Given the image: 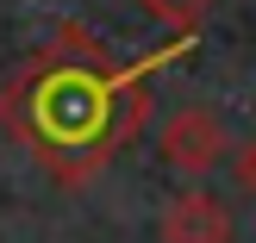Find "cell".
<instances>
[{
  "label": "cell",
  "instance_id": "6da1fadb",
  "mask_svg": "<svg viewBox=\"0 0 256 243\" xmlns=\"http://www.w3.org/2000/svg\"><path fill=\"white\" fill-rule=\"evenodd\" d=\"M194 50V31L119 62L88 25H56L0 81V131L56 187H88L150 125V75Z\"/></svg>",
  "mask_w": 256,
  "mask_h": 243
},
{
  "label": "cell",
  "instance_id": "7a4b0ae2",
  "mask_svg": "<svg viewBox=\"0 0 256 243\" xmlns=\"http://www.w3.org/2000/svg\"><path fill=\"white\" fill-rule=\"evenodd\" d=\"M225 150H232V137H225L219 112L212 106H175L169 119H162V162L182 175H212L225 162Z\"/></svg>",
  "mask_w": 256,
  "mask_h": 243
},
{
  "label": "cell",
  "instance_id": "3957f363",
  "mask_svg": "<svg viewBox=\"0 0 256 243\" xmlns=\"http://www.w3.org/2000/svg\"><path fill=\"white\" fill-rule=\"evenodd\" d=\"M156 231H162V243H232V206L219 194L188 187V194H175L162 206Z\"/></svg>",
  "mask_w": 256,
  "mask_h": 243
},
{
  "label": "cell",
  "instance_id": "277c9868",
  "mask_svg": "<svg viewBox=\"0 0 256 243\" xmlns=\"http://www.w3.org/2000/svg\"><path fill=\"white\" fill-rule=\"evenodd\" d=\"M138 6H144L150 19L175 25V31H194V25H200V19L212 12V0H138Z\"/></svg>",
  "mask_w": 256,
  "mask_h": 243
},
{
  "label": "cell",
  "instance_id": "5b68a950",
  "mask_svg": "<svg viewBox=\"0 0 256 243\" xmlns=\"http://www.w3.org/2000/svg\"><path fill=\"white\" fill-rule=\"evenodd\" d=\"M238 181H244L250 194H256V137L244 144V156H238Z\"/></svg>",
  "mask_w": 256,
  "mask_h": 243
}]
</instances>
